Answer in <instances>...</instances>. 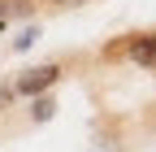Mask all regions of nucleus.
Segmentation results:
<instances>
[{"mask_svg":"<svg viewBox=\"0 0 156 152\" xmlns=\"http://www.w3.org/2000/svg\"><path fill=\"white\" fill-rule=\"evenodd\" d=\"M56 78H61V65H56V61H48V65H30V70H22V74H17L13 96H22V100L44 96V91H52V87H56Z\"/></svg>","mask_w":156,"mask_h":152,"instance_id":"1","label":"nucleus"},{"mask_svg":"<svg viewBox=\"0 0 156 152\" xmlns=\"http://www.w3.org/2000/svg\"><path fill=\"white\" fill-rule=\"evenodd\" d=\"M134 65H147V70H156V35H134V39H126V48H122Z\"/></svg>","mask_w":156,"mask_h":152,"instance_id":"2","label":"nucleus"},{"mask_svg":"<svg viewBox=\"0 0 156 152\" xmlns=\"http://www.w3.org/2000/svg\"><path fill=\"white\" fill-rule=\"evenodd\" d=\"M30 100H35V113H30V118H35V122H48V118H52V100H48V91H44V96H30Z\"/></svg>","mask_w":156,"mask_h":152,"instance_id":"3","label":"nucleus"},{"mask_svg":"<svg viewBox=\"0 0 156 152\" xmlns=\"http://www.w3.org/2000/svg\"><path fill=\"white\" fill-rule=\"evenodd\" d=\"M87 0H52V9H83Z\"/></svg>","mask_w":156,"mask_h":152,"instance_id":"4","label":"nucleus"},{"mask_svg":"<svg viewBox=\"0 0 156 152\" xmlns=\"http://www.w3.org/2000/svg\"><path fill=\"white\" fill-rule=\"evenodd\" d=\"M9 100H13V87H0V109H5Z\"/></svg>","mask_w":156,"mask_h":152,"instance_id":"5","label":"nucleus"},{"mask_svg":"<svg viewBox=\"0 0 156 152\" xmlns=\"http://www.w3.org/2000/svg\"><path fill=\"white\" fill-rule=\"evenodd\" d=\"M0 22H9V0H0Z\"/></svg>","mask_w":156,"mask_h":152,"instance_id":"6","label":"nucleus"}]
</instances>
